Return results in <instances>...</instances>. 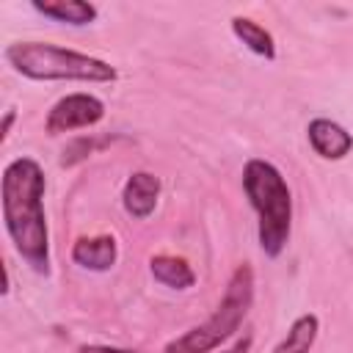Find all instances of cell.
Instances as JSON below:
<instances>
[{
    "label": "cell",
    "mask_w": 353,
    "mask_h": 353,
    "mask_svg": "<svg viewBox=\"0 0 353 353\" xmlns=\"http://www.w3.org/2000/svg\"><path fill=\"white\" fill-rule=\"evenodd\" d=\"M47 179L33 157H14L0 176L6 234L19 259L39 276H50V226L44 212Z\"/></svg>",
    "instance_id": "cell-1"
},
{
    "label": "cell",
    "mask_w": 353,
    "mask_h": 353,
    "mask_svg": "<svg viewBox=\"0 0 353 353\" xmlns=\"http://www.w3.org/2000/svg\"><path fill=\"white\" fill-rule=\"evenodd\" d=\"M243 193L256 212V240L268 259H279L292 232V190L284 174L265 157L243 165Z\"/></svg>",
    "instance_id": "cell-2"
},
{
    "label": "cell",
    "mask_w": 353,
    "mask_h": 353,
    "mask_svg": "<svg viewBox=\"0 0 353 353\" xmlns=\"http://www.w3.org/2000/svg\"><path fill=\"white\" fill-rule=\"evenodd\" d=\"M6 63L28 77V80H39V83H116L119 80V69L97 55L80 52V50H69L52 41H11L3 50Z\"/></svg>",
    "instance_id": "cell-3"
},
{
    "label": "cell",
    "mask_w": 353,
    "mask_h": 353,
    "mask_svg": "<svg viewBox=\"0 0 353 353\" xmlns=\"http://www.w3.org/2000/svg\"><path fill=\"white\" fill-rule=\"evenodd\" d=\"M251 303H254V268L248 262H243L232 270L215 312L201 325H193L185 334L165 342L163 353H212V350H218L226 339H232L237 334Z\"/></svg>",
    "instance_id": "cell-4"
},
{
    "label": "cell",
    "mask_w": 353,
    "mask_h": 353,
    "mask_svg": "<svg viewBox=\"0 0 353 353\" xmlns=\"http://www.w3.org/2000/svg\"><path fill=\"white\" fill-rule=\"evenodd\" d=\"M105 119V102L97 94L88 91H72L61 97L44 119V132L47 135H66L74 130H88Z\"/></svg>",
    "instance_id": "cell-5"
},
{
    "label": "cell",
    "mask_w": 353,
    "mask_h": 353,
    "mask_svg": "<svg viewBox=\"0 0 353 353\" xmlns=\"http://www.w3.org/2000/svg\"><path fill=\"white\" fill-rule=\"evenodd\" d=\"M306 138H309L312 152L323 160H345L353 149V135L339 121L325 119V116H314L306 124Z\"/></svg>",
    "instance_id": "cell-6"
},
{
    "label": "cell",
    "mask_w": 353,
    "mask_h": 353,
    "mask_svg": "<svg viewBox=\"0 0 353 353\" xmlns=\"http://www.w3.org/2000/svg\"><path fill=\"white\" fill-rule=\"evenodd\" d=\"M160 179L152 171H132L121 188V207L130 218L135 221H146L160 201Z\"/></svg>",
    "instance_id": "cell-7"
},
{
    "label": "cell",
    "mask_w": 353,
    "mask_h": 353,
    "mask_svg": "<svg viewBox=\"0 0 353 353\" xmlns=\"http://www.w3.org/2000/svg\"><path fill=\"white\" fill-rule=\"evenodd\" d=\"M72 262L91 273H108L119 262V240L113 234H91L77 237L69 251Z\"/></svg>",
    "instance_id": "cell-8"
},
{
    "label": "cell",
    "mask_w": 353,
    "mask_h": 353,
    "mask_svg": "<svg viewBox=\"0 0 353 353\" xmlns=\"http://www.w3.org/2000/svg\"><path fill=\"white\" fill-rule=\"evenodd\" d=\"M30 8L44 19L72 25V28H85L99 19V8L88 0H33Z\"/></svg>",
    "instance_id": "cell-9"
},
{
    "label": "cell",
    "mask_w": 353,
    "mask_h": 353,
    "mask_svg": "<svg viewBox=\"0 0 353 353\" xmlns=\"http://www.w3.org/2000/svg\"><path fill=\"white\" fill-rule=\"evenodd\" d=\"M149 273L157 284L176 292H185L196 284V270L185 256H176V254H154L149 259Z\"/></svg>",
    "instance_id": "cell-10"
},
{
    "label": "cell",
    "mask_w": 353,
    "mask_h": 353,
    "mask_svg": "<svg viewBox=\"0 0 353 353\" xmlns=\"http://www.w3.org/2000/svg\"><path fill=\"white\" fill-rule=\"evenodd\" d=\"M232 33L256 58H265V61L276 58V39H273V33L265 25H259L256 19H251V17H232Z\"/></svg>",
    "instance_id": "cell-11"
},
{
    "label": "cell",
    "mask_w": 353,
    "mask_h": 353,
    "mask_svg": "<svg viewBox=\"0 0 353 353\" xmlns=\"http://www.w3.org/2000/svg\"><path fill=\"white\" fill-rule=\"evenodd\" d=\"M317 334H320V317L314 312H303L290 323L284 339L270 353H309L317 342Z\"/></svg>",
    "instance_id": "cell-12"
},
{
    "label": "cell",
    "mask_w": 353,
    "mask_h": 353,
    "mask_svg": "<svg viewBox=\"0 0 353 353\" xmlns=\"http://www.w3.org/2000/svg\"><path fill=\"white\" fill-rule=\"evenodd\" d=\"M94 152V141L91 138H74L66 149H63V157H61V165H74V163H80V160H85L88 154Z\"/></svg>",
    "instance_id": "cell-13"
},
{
    "label": "cell",
    "mask_w": 353,
    "mask_h": 353,
    "mask_svg": "<svg viewBox=\"0 0 353 353\" xmlns=\"http://www.w3.org/2000/svg\"><path fill=\"white\" fill-rule=\"evenodd\" d=\"M77 353H141L132 347H116V345H80Z\"/></svg>",
    "instance_id": "cell-14"
},
{
    "label": "cell",
    "mask_w": 353,
    "mask_h": 353,
    "mask_svg": "<svg viewBox=\"0 0 353 353\" xmlns=\"http://www.w3.org/2000/svg\"><path fill=\"white\" fill-rule=\"evenodd\" d=\"M14 121H17V108H8V110H6V116H3V124H0V141H3V143L8 141Z\"/></svg>",
    "instance_id": "cell-15"
},
{
    "label": "cell",
    "mask_w": 353,
    "mask_h": 353,
    "mask_svg": "<svg viewBox=\"0 0 353 353\" xmlns=\"http://www.w3.org/2000/svg\"><path fill=\"white\" fill-rule=\"evenodd\" d=\"M251 345H254V336H251V334H243L240 339H234L232 347H226V350H221V353H251Z\"/></svg>",
    "instance_id": "cell-16"
},
{
    "label": "cell",
    "mask_w": 353,
    "mask_h": 353,
    "mask_svg": "<svg viewBox=\"0 0 353 353\" xmlns=\"http://www.w3.org/2000/svg\"><path fill=\"white\" fill-rule=\"evenodd\" d=\"M11 292V273H8V265H3V295Z\"/></svg>",
    "instance_id": "cell-17"
}]
</instances>
